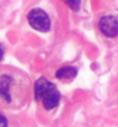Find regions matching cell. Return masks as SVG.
Instances as JSON below:
<instances>
[{"mask_svg": "<svg viewBox=\"0 0 118 127\" xmlns=\"http://www.w3.org/2000/svg\"><path fill=\"white\" fill-rule=\"evenodd\" d=\"M28 23L33 29L46 33L51 28V21L48 15L42 9H33L28 13Z\"/></svg>", "mask_w": 118, "mask_h": 127, "instance_id": "cell-1", "label": "cell"}, {"mask_svg": "<svg viewBox=\"0 0 118 127\" xmlns=\"http://www.w3.org/2000/svg\"><path fill=\"white\" fill-rule=\"evenodd\" d=\"M15 84L16 80L13 75L9 73H0V99L6 104H11L13 102L12 90Z\"/></svg>", "mask_w": 118, "mask_h": 127, "instance_id": "cell-2", "label": "cell"}, {"mask_svg": "<svg viewBox=\"0 0 118 127\" xmlns=\"http://www.w3.org/2000/svg\"><path fill=\"white\" fill-rule=\"evenodd\" d=\"M99 29L107 38H116L118 35V20L115 16H104L99 21Z\"/></svg>", "mask_w": 118, "mask_h": 127, "instance_id": "cell-3", "label": "cell"}, {"mask_svg": "<svg viewBox=\"0 0 118 127\" xmlns=\"http://www.w3.org/2000/svg\"><path fill=\"white\" fill-rule=\"evenodd\" d=\"M59 100H60V93L57 90V87L53 85L52 87L49 88L48 91L41 97V102L42 105L46 110H52L58 105Z\"/></svg>", "mask_w": 118, "mask_h": 127, "instance_id": "cell-4", "label": "cell"}, {"mask_svg": "<svg viewBox=\"0 0 118 127\" xmlns=\"http://www.w3.org/2000/svg\"><path fill=\"white\" fill-rule=\"evenodd\" d=\"M52 86H53V84L49 82L46 78H40L39 80L35 82V87H34L35 99H36V100H41V97H42Z\"/></svg>", "mask_w": 118, "mask_h": 127, "instance_id": "cell-5", "label": "cell"}, {"mask_svg": "<svg viewBox=\"0 0 118 127\" xmlns=\"http://www.w3.org/2000/svg\"><path fill=\"white\" fill-rule=\"evenodd\" d=\"M76 75H77V69L74 67H64V68L58 69L56 73V78L59 80H64V81L72 80L76 78Z\"/></svg>", "mask_w": 118, "mask_h": 127, "instance_id": "cell-6", "label": "cell"}, {"mask_svg": "<svg viewBox=\"0 0 118 127\" xmlns=\"http://www.w3.org/2000/svg\"><path fill=\"white\" fill-rule=\"evenodd\" d=\"M66 4L72 11H79L81 7V0H61Z\"/></svg>", "mask_w": 118, "mask_h": 127, "instance_id": "cell-7", "label": "cell"}, {"mask_svg": "<svg viewBox=\"0 0 118 127\" xmlns=\"http://www.w3.org/2000/svg\"><path fill=\"white\" fill-rule=\"evenodd\" d=\"M0 127H9L7 119H6V116H4L1 113H0Z\"/></svg>", "mask_w": 118, "mask_h": 127, "instance_id": "cell-8", "label": "cell"}, {"mask_svg": "<svg viewBox=\"0 0 118 127\" xmlns=\"http://www.w3.org/2000/svg\"><path fill=\"white\" fill-rule=\"evenodd\" d=\"M4 58V49H2V46L0 45V61Z\"/></svg>", "mask_w": 118, "mask_h": 127, "instance_id": "cell-9", "label": "cell"}]
</instances>
